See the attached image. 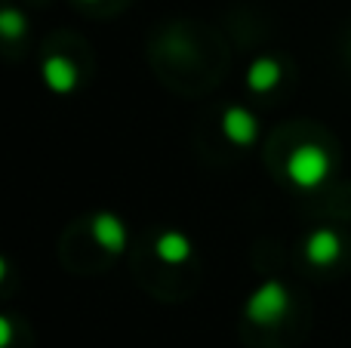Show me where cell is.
Returning <instances> with one entry per match:
<instances>
[{
  "label": "cell",
  "mask_w": 351,
  "mask_h": 348,
  "mask_svg": "<svg viewBox=\"0 0 351 348\" xmlns=\"http://www.w3.org/2000/svg\"><path fill=\"white\" fill-rule=\"evenodd\" d=\"M290 308V293L280 281H265L247 302V318L256 321V324L268 327V324H278L280 318L287 314Z\"/></svg>",
  "instance_id": "obj_1"
},
{
  "label": "cell",
  "mask_w": 351,
  "mask_h": 348,
  "mask_svg": "<svg viewBox=\"0 0 351 348\" xmlns=\"http://www.w3.org/2000/svg\"><path fill=\"white\" fill-rule=\"evenodd\" d=\"M330 173V158L315 145H302L290 154L287 160V176L299 185V188H315L327 179Z\"/></svg>",
  "instance_id": "obj_2"
},
{
  "label": "cell",
  "mask_w": 351,
  "mask_h": 348,
  "mask_svg": "<svg viewBox=\"0 0 351 348\" xmlns=\"http://www.w3.org/2000/svg\"><path fill=\"white\" fill-rule=\"evenodd\" d=\"M222 129H225V136H228L234 145H253L256 133H259V127H256V117L250 114L247 108H228V111H225Z\"/></svg>",
  "instance_id": "obj_3"
},
{
  "label": "cell",
  "mask_w": 351,
  "mask_h": 348,
  "mask_svg": "<svg viewBox=\"0 0 351 348\" xmlns=\"http://www.w3.org/2000/svg\"><path fill=\"white\" fill-rule=\"evenodd\" d=\"M93 234H96L99 244L111 253H117L127 244V228H123V222L117 219L114 213H99L96 219H93Z\"/></svg>",
  "instance_id": "obj_4"
},
{
  "label": "cell",
  "mask_w": 351,
  "mask_h": 348,
  "mask_svg": "<svg viewBox=\"0 0 351 348\" xmlns=\"http://www.w3.org/2000/svg\"><path fill=\"white\" fill-rule=\"evenodd\" d=\"M43 80H47V86L53 92H71L74 84H77V71H74V65L68 59L49 55V59L43 62Z\"/></svg>",
  "instance_id": "obj_5"
},
{
  "label": "cell",
  "mask_w": 351,
  "mask_h": 348,
  "mask_svg": "<svg viewBox=\"0 0 351 348\" xmlns=\"http://www.w3.org/2000/svg\"><path fill=\"white\" fill-rule=\"evenodd\" d=\"M339 238H336L333 232H327V228H321V232H315L308 238V244H305V256L311 259L315 265H330L336 256H339Z\"/></svg>",
  "instance_id": "obj_6"
},
{
  "label": "cell",
  "mask_w": 351,
  "mask_h": 348,
  "mask_svg": "<svg viewBox=\"0 0 351 348\" xmlns=\"http://www.w3.org/2000/svg\"><path fill=\"white\" fill-rule=\"evenodd\" d=\"M280 80V65L274 59H256L247 71V86L256 92H268Z\"/></svg>",
  "instance_id": "obj_7"
},
{
  "label": "cell",
  "mask_w": 351,
  "mask_h": 348,
  "mask_svg": "<svg viewBox=\"0 0 351 348\" xmlns=\"http://www.w3.org/2000/svg\"><path fill=\"white\" fill-rule=\"evenodd\" d=\"M158 256L164 259V262H170V265L185 262V259L191 256V240H188L182 232H167V234H160V240H158Z\"/></svg>",
  "instance_id": "obj_8"
},
{
  "label": "cell",
  "mask_w": 351,
  "mask_h": 348,
  "mask_svg": "<svg viewBox=\"0 0 351 348\" xmlns=\"http://www.w3.org/2000/svg\"><path fill=\"white\" fill-rule=\"evenodd\" d=\"M22 28H25V18L19 16L16 10H3V16H0V31H3V37L22 34Z\"/></svg>",
  "instance_id": "obj_9"
},
{
  "label": "cell",
  "mask_w": 351,
  "mask_h": 348,
  "mask_svg": "<svg viewBox=\"0 0 351 348\" xmlns=\"http://www.w3.org/2000/svg\"><path fill=\"white\" fill-rule=\"evenodd\" d=\"M10 339H12V324L3 318V321H0V348L10 345Z\"/></svg>",
  "instance_id": "obj_10"
}]
</instances>
